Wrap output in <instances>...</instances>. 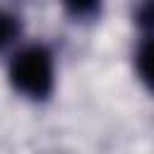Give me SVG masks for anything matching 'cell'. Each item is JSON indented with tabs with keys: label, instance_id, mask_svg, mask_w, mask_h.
Here are the masks:
<instances>
[{
	"label": "cell",
	"instance_id": "cell-1",
	"mask_svg": "<svg viewBox=\"0 0 154 154\" xmlns=\"http://www.w3.org/2000/svg\"><path fill=\"white\" fill-rule=\"evenodd\" d=\"M7 77H10V84L17 94L34 99V101L48 99L53 91V84H55L53 53L41 43L24 46L10 60Z\"/></svg>",
	"mask_w": 154,
	"mask_h": 154
},
{
	"label": "cell",
	"instance_id": "cell-2",
	"mask_svg": "<svg viewBox=\"0 0 154 154\" xmlns=\"http://www.w3.org/2000/svg\"><path fill=\"white\" fill-rule=\"evenodd\" d=\"M135 70L142 79V84L154 94V36H147L135 53Z\"/></svg>",
	"mask_w": 154,
	"mask_h": 154
},
{
	"label": "cell",
	"instance_id": "cell-3",
	"mask_svg": "<svg viewBox=\"0 0 154 154\" xmlns=\"http://www.w3.org/2000/svg\"><path fill=\"white\" fill-rule=\"evenodd\" d=\"M22 34V22L17 14L7 12V10H0V53L7 51Z\"/></svg>",
	"mask_w": 154,
	"mask_h": 154
},
{
	"label": "cell",
	"instance_id": "cell-5",
	"mask_svg": "<svg viewBox=\"0 0 154 154\" xmlns=\"http://www.w3.org/2000/svg\"><path fill=\"white\" fill-rule=\"evenodd\" d=\"M63 7L72 14V17H89L99 10L101 0H60Z\"/></svg>",
	"mask_w": 154,
	"mask_h": 154
},
{
	"label": "cell",
	"instance_id": "cell-4",
	"mask_svg": "<svg viewBox=\"0 0 154 154\" xmlns=\"http://www.w3.org/2000/svg\"><path fill=\"white\" fill-rule=\"evenodd\" d=\"M135 22L147 34L154 36V0H140L135 7Z\"/></svg>",
	"mask_w": 154,
	"mask_h": 154
}]
</instances>
